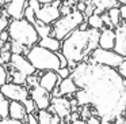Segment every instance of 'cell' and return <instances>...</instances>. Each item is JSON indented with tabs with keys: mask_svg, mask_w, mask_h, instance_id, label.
<instances>
[{
	"mask_svg": "<svg viewBox=\"0 0 126 124\" xmlns=\"http://www.w3.org/2000/svg\"><path fill=\"white\" fill-rule=\"evenodd\" d=\"M69 76L77 89L88 94L92 115L114 121L126 109V79L115 68L81 61L71 70Z\"/></svg>",
	"mask_w": 126,
	"mask_h": 124,
	"instance_id": "6da1fadb",
	"label": "cell"
},
{
	"mask_svg": "<svg viewBox=\"0 0 126 124\" xmlns=\"http://www.w3.org/2000/svg\"><path fill=\"white\" fill-rule=\"evenodd\" d=\"M99 34H100V30L91 27L85 30L75 29L61 41L60 52L68 60L69 68L72 70L77 63L85 61L91 55V52L99 47Z\"/></svg>",
	"mask_w": 126,
	"mask_h": 124,
	"instance_id": "7a4b0ae2",
	"label": "cell"
},
{
	"mask_svg": "<svg viewBox=\"0 0 126 124\" xmlns=\"http://www.w3.org/2000/svg\"><path fill=\"white\" fill-rule=\"evenodd\" d=\"M7 31H8L10 40L19 42L23 47L27 48H31L33 45H35L39 40L34 25L27 22L25 18L11 19L8 23V27H7Z\"/></svg>",
	"mask_w": 126,
	"mask_h": 124,
	"instance_id": "3957f363",
	"label": "cell"
},
{
	"mask_svg": "<svg viewBox=\"0 0 126 124\" xmlns=\"http://www.w3.org/2000/svg\"><path fill=\"white\" fill-rule=\"evenodd\" d=\"M25 56L37 71H56L57 68H60L57 52L45 49V48L39 47L38 44L33 45Z\"/></svg>",
	"mask_w": 126,
	"mask_h": 124,
	"instance_id": "277c9868",
	"label": "cell"
},
{
	"mask_svg": "<svg viewBox=\"0 0 126 124\" xmlns=\"http://www.w3.org/2000/svg\"><path fill=\"white\" fill-rule=\"evenodd\" d=\"M84 21L85 18L83 15V12L73 8L69 14L61 15L56 22L52 23V36L60 40V41H63L69 33H72L75 29H77L80 23L84 22Z\"/></svg>",
	"mask_w": 126,
	"mask_h": 124,
	"instance_id": "5b68a950",
	"label": "cell"
},
{
	"mask_svg": "<svg viewBox=\"0 0 126 124\" xmlns=\"http://www.w3.org/2000/svg\"><path fill=\"white\" fill-rule=\"evenodd\" d=\"M123 56L118 55L112 49H103V48H95L88 56L85 61L88 63H95V64H102V66H107L111 68H117L123 60Z\"/></svg>",
	"mask_w": 126,
	"mask_h": 124,
	"instance_id": "8992f818",
	"label": "cell"
},
{
	"mask_svg": "<svg viewBox=\"0 0 126 124\" xmlns=\"http://www.w3.org/2000/svg\"><path fill=\"white\" fill-rule=\"evenodd\" d=\"M60 6H61V0H54L50 4H42L41 8L35 12L37 21L45 23V25H52L53 22H56L61 17L60 10H58Z\"/></svg>",
	"mask_w": 126,
	"mask_h": 124,
	"instance_id": "52a82bcc",
	"label": "cell"
},
{
	"mask_svg": "<svg viewBox=\"0 0 126 124\" xmlns=\"http://www.w3.org/2000/svg\"><path fill=\"white\" fill-rule=\"evenodd\" d=\"M0 93L10 101L23 102L29 97V87L25 85H16L12 82H6L0 86Z\"/></svg>",
	"mask_w": 126,
	"mask_h": 124,
	"instance_id": "ba28073f",
	"label": "cell"
},
{
	"mask_svg": "<svg viewBox=\"0 0 126 124\" xmlns=\"http://www.w3.org/2000/svg\"><path fill=\"white\" fill-rule=\"evenodd\" d=\"M47 110H49L52 115H57L61 120L65 121L66 119H68L69 113H71V102H69L68 98H65V97H63V96L52 97Z\"/></svg>",
	"mask_w": 126,
	"mask_h": 124,
	"instance_id": "9c48e42d",
	"label": "cell"
},
{
	"mask_svg": "<svg viewBox=\"0 0 126 124\" xmlns=\"http://www.w3.org/2000/svg\"><path fill=\"white\" fill-rule=\"evenodd\" d=\"M29 97L34 101L35 106L39 109H47L50 105V98L52 94L47 90H45L44 87H41L39 85L34 86V87L29 89Z\"/></svg>",
	"mask_w": 126,
	"mask_h": 124,
	"instance_id": "30bf717a",
	"label": "cell"
},
{
	"mask_svg": "<svg viewBox=\"0 0 126 124\" xmlns=\"http://www.w3.org/2000/svg\"><path fill=\"white\" fill-rule=\"evenodd\" d=\"M10 66L12 67L14 70L25 74L26 76L31 74H35L37 70L31 66V63L27 60L25 55H16V53H11V59H10Z\"/></svg>",
	"mask_w": 126,
	"mask_h": 124,
	"instance_id": "8fae6325",
	"label": "cell"
},
{
	"mask_svg": "<svg viewBox=\"0 0 126 124\" xmlns=\"http://www.w3.org/2000/svg\"><path fill=\"white\" fill-rule=\"evenodd\" d=\"M115 40H114V47L112 50L117 52L118 55L126 57V25H118L114 27Z\"/></svg>",
	"mask_w": 126,
	"mask_h": 124,
	"instance_id": "7c38bea8",
	"label": "cell"
},
{
	"mask_svg": "<svg viewBox=\"0 0 126 124\" xmlns=\"http://www.w3.org/2000/svg\"><path fill=\"white\" fill-rule=\"evenodd\" d=\"M27 7V0H11L4 4V11L11 19L23 18V11Z\"/></svg>",
	"mask_w": 126,
	"mask_h": 124,
	"instance_id": "4fadbf2b",
	"label": "cell"
},
{
	"mask_svg": "<svg viewBox=\"0 0 126 124\" xmlns=\"http://www.w3.org/2000/svg\"><path fill=\"white\" fill-rule=\"evenodd\" d=\"M60 80L61 79H60V76L57 75L56 71H44L41 75H39L38 85L50 93V91L60 83Z\"/></svg>",
	"mask_w": 126,
	"mask_h": 124,
	"instance_id": "5bb4252c",
	"label": "cell"
},
{
	"mask_svg": "<svg viewBox=\"0 0 126 124\" xmlns=\"http://www.w3.org/2000/svg\"><path fill=\"white\" fill-rule=\"evenodd\" d=\"M8 117L14 119V120H20L26 123L27 119V112H26L25 106L22 102L19 101H10L8 105Z\"/></svg>",
	"mask_w": 126,
	"mask_h": 124,
	"instance_id": "9a60e30c",
	"label": "cell"
},
{
	"mask_svg": "<svg viewBox=\"0 0 126 124\" xmlns=\"http://www.w3.org/2000/svg\"><path fill=\"white\" fill-rule=\"evenodd\" d=\"M114 40H115L114 29H111V27L100 29L99 41H98L99 48H103V49H112V47H114Z\"/></svg>",
	"mask_w": 126,
	"mask_h": 124,
	"instance_id": "2e32d148",
	"label": "cell"
},
{
	"mask_svg": "<svg viewBox=\"0 0 126 124\" xmlns=\"http://www.w3.org/2000/svg\"><path fill=\"white\" fill-rule=\"evenodd\" d=\"M57 87H58V94L63 97H72L75 94V91L77 90V86L75 85L73 79L71 76L61 79L60 83L57 85Z\"/></svg>",
	"mask_w": 126,
	"mask_h": 124,
	"instance_id": "e0dca14e",
	"label": "cell"
},
{
	"mask_svg": "<svg viewBox=\"0 0 126 124\" xmlns=\"http://www.w3.org/2000/svg\"><path fill=\"white\" fill-rule=\"evenodd\" d=\"M37 44H38L39 47L45 48V49L52 50V52H58L60 48H61V41L57 40L56 37H53V36L45 37V38H39Z\"/></svg>",
	"mask_w": 126,
	"mask_h": 124,
	"instance_id": "ac0fdd59",
	"label": "cell"
},
{
	"mask_svg": "<svg viewBox=\"0 0 126 124\" xmlns=\"http://www.w3.org/2000/svg\"><path fill=\"white\" fill-rule=\"evenodd\" d=\"M91 3L95 6V8H98L102 12L112 8V7L119 6V3H118L117 0H91Z\"/></svg>",
	"mask_w": 126,
	"mask_h": 124,
	"instance_id": "d6986e66",
	"label": "cell"
},
{
	"mask_svg": "<svg viewBox=\"0 0 126 124\" xmlns=\"http://www.w3.org/2000/svg\"><path fill=\"white\" fill-rule=\"evenodd\" d=\"M34 27H35V31L39 38H45V37L52 36V25H45V23L39 22V21H35Z\"/></svg>",
	"mask_w": 126,
	"mask_h": 124,
	"instance_id": "ffe728a7",
	"label": "cell"
},
{
	"mask_svg": "<svg viewBox=\"0 0 126 124\" xmlns=\"http://www.w3.org/2000/svg\"><path fill=\"white\" fill-rule=\"evenodd\" d=\"M85 22H87L88 27H91V29H96V30H100V29H103V27H104L103 22H102L100 15H98V14H92V15H90V17H88L87 19H85Z\"/></svg>",
	"mask_w": 126,
	"mask_h": 124,
	"instance_id": "44dd1931",
	"label": "cell"
},
{
	"mask_svg": "<svg viewBox=\"0 0 126 124\" xmlns=\"http://www.w3.org/2000/svg\"><path fill=\"white\" fill-rule=\"evenodd\" d=\"M8 105H10V99H7L0 93V119L8 117Z\"/></svg>",
	"mask_w": 126,
	"mask_h": 124,
	"instance_id": "7402d4cb",
	"label": "cell"
},
{
	"mask_svg": "<svg viewBox=\"0 0 126 124\" xmlns=\"http://www.w3.org/2000/svg\"><path fill=\"white\" fill-rule=\"evenodd\" d=\"M37 119H38V124H50L52 113L47 109H39L37 112Z\"/></svg>",
	"mask_w": 126,
	"mask_h": 124,
	"instance_id": "603a6c76",
	"label": "cell"
},
{
	"mask_svg": "<svg viewBox=\"0 0 126 124\" xmlns=\"http://www.w3.org/2000/svg\"><path fill=\"white\" fill-rule=\"evenodd\" d=\"M11 42V48H10V52L11 53H16V55H26V53L29 52V49L30 48H27V47H23L22 44H19V42H16V41H10Z\"/></svg>",
	"mask_w": 126,
	"mask_h": 124,
	"instance_id": "cb8c5ba5",
	"label": "cell"
},
{
	"mask_svg": "<svg viewBox=\"0 0 126 124\" xmlns=\"http://www.w3.org/2000/svg\"><path fill=\"white\" fill-rule=\"evenodd\" d=\"M107 14H109L111 25L114 26V27L121 23V17H119V10H118V7H112V8L107 10Z\"/></svg>",
	"mask_w": 126,
	"mask_h": 124,
	"instance_id": "d4e9b609",
	"label": "cell"
},
{
	"mask_svg": "<svg viewBox=\"0 0 126 124\" xmlns=\"http://www.w3.org/2000/svg\"><path fill=\"white\" fill-rule=\"evenodd\" d=\"M22 104H23V106H25V109H26V112H27V113H37V112H38V108L35 106L34 101L30 98V97H27Z\"/></svg>",
	"mask_w": 126,
	"mask_h": 124,
	"instance_id": "484cf974",
	"label": "cell"
},
{
	"mask_svg": "<svg viewBox=\"0 0 126 124\" xmlns=\"http://www.w3.org/2000/svg\"><path fill=\"white\" fill-rule=\"evenodd\" d=\"M23 18H25L27 22H30V23H35V21H37V18H35V12H34V10L31 8V7H26L25 8V11H23Z\"/></svg>",
	"mask_w": 126,
	"mask_h": 124,
	"instance_id": "4316f807",
	"label": "cell"
},
{
	"mask_svg": "<svg viewBox=\"0 0 126 124\" xmlns=\"http://www.w3.org/2000/svg\"><path fill=\"white\" fill-rule=\"evenodd\" d=\"M38 80H39V76H37V71H35V74H31L26 76V86L29 89H31L38 85Z\"/></svg>",
	"mask_w": 126,
	"mask_h": 124,
	"instance_id": "83f0119b",
	"label": "cell"
},
{
	"mask_svg": "<svg viewBox=\"0 0 126 124\" xmlns=\"http://www.w3.org/2000/svg\"><path fill=\"white\" fill-rule=\"evenodd\" d=\"M8 82V70H7L6 64H0V86Z\"/></svg>",
	"mask_w": 126,
	"mask_h": 124,
	"instance_id": "f1b7e54d",
	"label": "cell"
},
{
	"mask_svg": "<svg viewBox=\"0 0 126 124\" xmlns=\"http://www.w3.org/2000/svg\"><path fill=\"white\" fill-rule=\"evenodd\" d=\"M91 116H94V115H92V109H91V106H90V105H84V106H83V110L80 112V119H83V120L87 121L88 119L91 117Z\"/></svg>",
	"mask_w": 126,
	"mask_h": 124,
	"instance_id": "f546056e",
	"label": "cell"
},
{
	"mask_svg": "<svg viewBox=\"0 0 126 124\" xmlns=\"http://www.w3.org/2000/svg\"><path fill=\"white\" fill-rule=\"evenodd\" d=\"M8 23H10L8 15H7L6 11L3 10V14H1V17H0V31L7 30V27H8Z\"/></svg>",
	"mask_w": 126,
	"mask_h": 124,
	"instance_id": "4dcf8cb0",
	"label": "cell"
},
{
	"mask_svg": "<svg viewBox=\"0 0 126 124\" xmlns=\"http://www.w3.org/2000/svg\"><path fill=\"white\" fill-rule=\"evenodd\" d=\"M94 10H95V6H94L92 3H91V0H88V1H85V8L84 11H83V15H84V18L87 19L90 15L94 14Z\"/></svg>",
	"mask_w": 126,
	"mask_h": 124,
	"instance_id": "1f68e13d",
	"label": "cell"
},
{
	"mask_svg": "<svg viewBox=\"0 0 126 124\" xmlns=\"http://www.w3.org/2000/svg\"><path fill=\"white\" fill-rule=\"evenodd\" d=\"M56 72L60 76V79H65V78H68L71 75V68L69 67H60V68L56 70Z\"/></svg>",
	"mask_w": 126,
	"mask_h": 124,
	"instance_id": "d6a6232c",
	"label": "cell"
},
{
	"mask_svg": "<svg viewBox=\"0 0 126 124\" xmlns=\"http://www.w3.org/2000/svg\"><path fill=\"white\" fill-rule=\"evenodd\" d=\"M115 70H117L118 74H119L123 78V79H126V57L123 59L122 61H121V64H119V66H118Z\"/></svg>",
	"mask_w": 126,
	"mask_h": 124,
	"instance_id": "836d02e7",
	"label": "cell"
},
{
	"mask_svg": "<svg viewBox=\"0 0 126 124\" xmlns=\"http://www.w3.org/2000/svg\"><path fill=\"white\" fill-rule=\"evenodd\" d=\"M100 18H102V22H103V25L106 26V27H111V29H114V26L111 25V21H110V17H109V14H107V11H103L100 14Z\"/></svg>",
	"mask_w": 126,
	"mask_h": 124,
	"instance_id": "e575fe53",
	"label": "cell"
},
{
	"mask_svg": "<svg viewBox=\"0 0 126 124\" xmlns=\"http://www.w3.org/2000/svg\"><path fill=\"white\" fill-rule=\"evenodd\" d=\"M0 124H27L25 121H20V120H14V119H0Z\"/></svg>",
	"mask_w": 126,
	"mask_h": 124,
	"instance_id": "d590c367",
	"label": "cell"
},
{
	"mask_svg": "<svg viewBox=\"0 0 126 124\" xmlns=\"http://www.w3.org/2000/svg\"><path fill=\"white\" fill-rule=\"evenodd\" d=\"M27 124H38V119H37V113H27V119H26Z\"/></svg>",
	"mask_w": 126,
	"mask_h": 124,
	"instance_id": "8d00e7d4",
	"label": "cell"
},
{
	"mask_svg": "<svg viewBox=\"0 0 126 124\" xmlns=\"http://www.w3.org/2000/svg\"><path fill=\"white\" fill-rule=\"evenodd\" d=\"M0 57L3 59L4 64H8L10 59H11V52L10 50H3V52H0Z\"/></svg>",
	"mask_w": 126,
	"mask_h": 124,
	"instance_id": "74e56055",
	"label": "cell"
},
{
	"mask_svg": "<svg viewBox=\"0 0 126 124\" xmlns=\"http://www.w3.org/2000/svg\"><path fill=\"white\" fill-rule=\"evenodd\" d=\"M118 10H119L121 21H126V4H119V6H118Z\"/></svg>",
	"mask_w": 126,
	"mask_h": 124,
	"instance_id": "f35d334b",
	"label": "cell"
},
{
	"mask_svg": "<svg viewBox=\"0 0 126 124\" xmlns=\"http://www.w3.org/2000/svg\"><path fill=\"white\" fill-rule=\"evenodd\" d=\"M58 10H60V15H66V14H69L73 8H71L69 6H65V4L61 3V6H60V8H58Z\"/></svg>",
	"mask_w": 126,
	"mask_h": 124,
	"instance_id": "ab89813d",
	"label": "cell"
},
{
	"mask_svg": "<svg viewBox=\"0 0 126 124\" xmlns=\"http://www.w3.org/2000/svg\"><path fill=\"white\" fill-rule=\"evenodd\" d=\"M10 41V36H8V31L7 30H3V31H0V42H7Z\"/></svg>",
	"mask_w": 126,
	"mask_h": 124,
	"instance_id": "60d3db41",
	"label": "cell"
},
{
	"mask_svg": "<svg viewBox=\"0 0 126 124\" xmlns=\"http://www.w3.org/2000/svg\"><path fill=\"white\" fill-rule=\"evenodd\" d=\"M73 8L77 10V11H80V12H83V11H84V8H85V3H84V1H77V3L75 4Z\"/></svg>",
	"mask_w": 126,
	"mask_h": 124,
	"instance_id": "b9f144b4",
	"label": "cell"
},
{
	"mask_svg": "<svg viewBox=\"0 0 126 124\" xmlns=\"http://www.w3.org/2000/svg\"><path fill=\"white\" fill-rule=\"evenodd\" d=\"M71 124H87V121L85 120H83V119H77V120H73V121H71Z\"/></svg>",
	"mask_w": 126,
	"mask_h": 124,
	"instance_id": "7bdbcfd3",
	"label": "cell"
},
{
	"mask_svg": "<svg viewBox=\"0 0 126 124\" xmlns=\"http://www.w3.org/2000/svg\"><path fill=\"white\" fill-rule=\"evenodd\" d=\"M98 124H114V121H111V120H104V119H100Z\"/></svg>",
	"mask_w": 126,
	"mask_h": 124,
	"instance_id": "ee69618b",
	"label": "cell"
},
{
	"mask_svg": "<svg viewBox=\"0 0 126 124\" xmlns=\"http://www.w3.org/2000/svg\"><path fill=\"white\" fill-rule=\"evenodd\" d=\"M37 1H38L39 4H50V3H53V1H54V0H37Z\"/></svg>",
	"mask_w": 126,
	"mask_h": 124,
	"instance_id": "f6af8a7d",
	"label": "cell"
},
{
	"mask_svg": "<svg viewBox=\"0 0 126 124\" xmlns=\"http://www.w3.org/2000/svg\"><path fill=\"white\" fill-rule=\"evenodd\" d=\"M119 4H126V0H117Z\"/></svg>",
	"mask_w": 126,
	"mask_h": 124,
	"instance_id": "bcb514c9",
	"label": "cell"
},
{
	"mask_svg": "<svg viewBox=\"0 0 126 124\" xmlns=\"http://www.w3.org/2000/svg\"><path fill=\"white\" fill-rule=\"evenodd\" d=\"M6 4V0H0V6H4Z\"/></svg>",
	"mask_w": 126,
	"mask_h": 124,
	"instance_id": "7dc6e473",
	"label": "cell"
},
{
	"mask_svg": "<svg viewBox=\"0 0 126 124\" xmlns=\"http://www.w3.org/2000/svg\"><path fill=\"white\" fill-rule=\"evenodd\" d=\"M1 14H3V8H1V6H0V17H1Z\"/></svg>",
	"mask_w": 126,
	"mask_h": 124,
	"instance_id": "c3c4849f",
	"label": "cell"
},
{
	"mask_svg": "<svg viewBox=\"0 0 126 124\" xmlns=\"http://www.w3.org/2000/svg\"><path fill=\"white\" fill-rule=\"evenodd\" d=\"M77 1H84V3H85V1H88V0H77Z\"/></svg>",
	"mask_w": 126,
	"mask_h": 124,
	"instance_id": "681fc988",
	"label": "cell"
},
{
	"mask_svg": "<svg viewBox=\"0 0 126 124\" xmlns=\"http://www.w3.org/2000/svg\"><path fill=\"white\" fill-rule=\"evenodd\" d=\"M8 1H11V0H6V3H8Z\"/></svg>",
	"mask_w": 126,
	"mask_h": 124,
	"instance_id": "f907efd6",
	"label": "cell"
},
{
	"mask_svg": "<svg viewBox=\"0 0 126 124\" xmlns=\"http://www.w3.org/2000/svg\"><path fill=\"white\" fill-rule=\"evenodd\" d=\"M125 113H126V109H125Z\"/></svg>",
	"mask_w": 126,
	"mask_h": 124,
	"instance_id": "816d5d0a",
	"label": "cell"
},
{
	"mask_svg": "<svg viewBox=\"0 0 126 124\" xmlns=\"http://www.w3.org/2000/svg\"><path fill=\"white\" fill-rule=\"evenodd\" d=\"M66 124H69V123H66Z\"/></svg>",
	"mask_w": 126,
	"mask_h": 124,
	"instance_id": "f5cc1de1",
	"label": "cell"
}]
</instances>
